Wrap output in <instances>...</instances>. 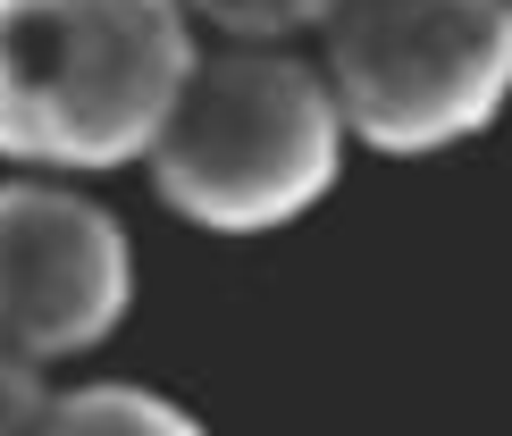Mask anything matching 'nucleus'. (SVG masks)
<instances>
[{"instance_id": "obj_1", "label": "nucleus", "mask_w": 512, "mask_h": 436, "mask_svg": "<svg viewBox=\"0 0 512 436\" xmlns=\"http://www.w3.org/2000/svg\"><path fill=\"white\" fill-rule=\"evenodd\" d=\"M143 168L152 193L202 235H277L328 202L345 168V118L311 51L202 42Z\"/></svg>"}, {"instance_id": "obj_2", "label": "nucleus", "mask_w": 512, "mask_h": 436, "mask_svg": "<svg viewBox=\"0 0 512 436\" xmlns=\"http://www.w3.org/2000/svg\"><path fill=\"white\" fill-rule=\"evenodd\" d=\"M194 51L185 0H0V160L59 177L135 168Z\"/></svg>"}, {"instance_id": "obj_3", "label": "nucleus", "mask_w": 512, "mask_h": 436, "mask_svg": "<svg viewBox=\"0 0 512 436\" xmlns=\"http://www.w3.org/2000/svg\"><path fill=\"white\" fill-rule=\"evenodd\" d=\"M319 76L370 151L471 143L512 101V0H336Z\"/></svg>"}, {"instance_id": "obj_4", "label": "nucleus", "mask_w": 512, "mask_h": 436, "mask_svg": "<svg viewBox=\"0 0 512 436\" xmlns=\"http://www.w3.org/2000/svg\"><path fill=\"white\" fill-rule=\"evenodd\" d=\"M135 302V244L76 177H0V353L76 361Z\"/></svg>"}, {"instance_id": "obj_5", "label": "nucleus", "mask_w": 512, "mask_h": 436, "mask_svg": "<svg viewBox=\"0 0 512 436\" xmlns=\"http://www.w3.org/2000/svg\"><path fill=\"white\" fill-rule=\"evenodd\" d=\"M34 436H210V428L143 378H84V386L42 403Z\"/></svg>"}, {"instance_id": "obj_6", "label": "nucleus", "mask_w": 512, "mask_h": 436, "mask_svg": "<svg viewBox=\"0 0 512 436\" xmlns=\"http://www.w3.org/2000/svg\"><path fill=\"white\" fill-rule=\"evenodd\" d=\"M185 17L219 26L227 42H294L336 17V0H185Z\"/></svg>"}, {"instance_id": "obj_7", "label": "nucleus", "mask_w": 512, "mask_h": 436, "mask_svg": "<svg viewBox=\"0 0 512 436\" xmlns=\"http://www.w3.org/2000/svg\"><path fill=\"white\" fill-rule=\"evenodd\" d=\"M42 403H51L42 369L17 361V353H0V436H34L42 428Z\"/></svg>"}]
</instances>
